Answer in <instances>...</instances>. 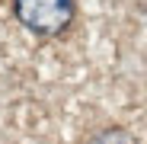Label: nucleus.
<instances>
[{"label":"nucleus","instance_id":"1","mask_svg":"<svg viewBox=\"0 0 147 144\" xmlns=\"http://www.w3.org/2000/svg\"><path fill=\"white\" fill-rule=\"evenodd\" d=\"M13 7L19 22L38 35H58L74 16V0H13Z\"/></svg>","mask_w":147,"mask_h":144},{"label":"nucleus","instance_id":"2","mask_svg":"<svg viewBox=\"0 0 147 144\" xmlns=\"http://www.w3.org/2000/svg\"><path fill=\"white\" fill-rule=\"evenodd\" d=\"M90 144H138V138L125 128H102Z\"/></svg>","mask_w":147,"mask_h":144}]
</instances>
